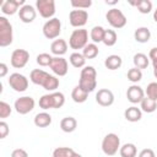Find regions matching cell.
I'll use <instances>...</instances> for the list:
<instances>
[{"instance_id":"cell-1","label":"cell","mask_w":157,"mask_h":157,"mask_svg":"<svg viewBox=\"0 0 157 157\" xmlns=\"http://www.w3.org/2000/svg\"><path fill=\"white\" fill-rule=\"evenodd\" d=\"M78 86L87 93H91L97 87V72L93 66H85L81 69Z\"/></svg>"},{"instance_id":"cell-2","label":"cell","mask_w":157,"mask_h":157,"mask_svg":"<svg viewBox=\"0 0 157 157\" xmlns=\"http://www.w3.org/2000/svg\"><path fill=\"white\" fill-rule=\"evenodd\" d=\"M120 148V139L117 134H107L102 140V151L107 156H114Z\"/></svg>"},{"instance_id":"cell-3","label":"cell","mask_w":157,"mask_h":157,"mask_svg":"<svg viewBox=\"0 0 157 157\" xmlns=\"http://www.w3.org/2000/svg\"><path fill=\"white\" fill-rule=\"evenodd\" d=\"M88 44V32L85 28L75 29L70 38H69V45L71 49H83Z\"/></svg>"},{"instance_id":"cell-4","label":"cell","mask_w":157,"mask_h":157,"mask_svg":"<svg viewBox=\"0 0 157 157\" xmlns=\"http://www.w3.org/2000/svg\"><path fill=\"white\" fill-rule=\"evenodd\" d=\"M13 33H12V25L10 21L0 16V47H7L12 43Z\"/></svg>"},{"instance_id":"cell-5","label":"cell","mask_w":157,"mask_h":157,"mask_svg":"<svg viewBox=\"0 0 157 157\" xmlns=\"http://www.w3.org/2000/svg\"><path fill=\"white\" fill-rule=\"evenodd\" d=\"M61 33V22L59 18L53 17L43 25V34L48 39H55Z\"/></svg>"},{"instance_id":"cell-6","label":"cell","mask_w":157,"mask_h":157,"mask_svg":"<svg viewBox=\"0 0 157 157\" xmlns=\"http://www.w3.org/2000/svg\"><path fill=\"white\" fill-rule=\"evenodd\" d=\"M105 18H107L108 23L113 28H118V29L119 28H123L126 25V22H128L125 15L119 9H115V7L108 10V12L105 13Z\"/></svg>"},{"instance_id":"cell-7","label":"cell","mask_w":157,"mask_h":157,"mask_svg":"<svg viewBox=\"0 0 157 157\" xmlns=\"http://www.w3.org/2000/svg\"><path fill=\"white\" fill-rule=\"evenodd\" d=\"M36 9L43 18H53L55 13V1L54 0H37Z\"/></svg>"},{"instance_id":"cell-8","label":"cell","mask_w":157,"mask_h":157,"mask_svg":"<svg viewBox=\"0 0 157 157\" xmlns=\"http://www.w3.org/2000/svg\"><path fill=\"white\" fill-rule=\"evenodd\" d=\"M34 99L31 97V96H23V97H20L15 101V104H13V108L18 113V114H28L29 112L33 110L34 108Z\"/></svg>"},{"instance_id":"cell-9","label":"cell","mask_w":157,"mask_h":157,"mask_svg":"<svg viewBox=\"0 0 157 157\" xmlns=\"http://www.w3.org/2000/svg\"><path fill=\"white\" fill-rule=\"evenodd\" d=\"M10 87L16 92H25L28 88V78L18 72H13L9 77Z\"/></svg>"},{"instance_id":"cell-10","label":"cell","mask_w":157,"mask_h":157,"mask_svg":"<svg viewBox=\"0 0 157 157\" xmlns=\"http://www.w3.org/2000/svg\"><path fill=\"white\" fill-rule=\"evenodd\" d=\"M87 20H88V12L86 10L75 9V10H71L69 13V21L72 27L81 28L87 23Z\"/></svg>"},{"instance_id":"cell-11","label":"cell","mask_w":157,"mask_h":157,"mask_svg":"<svg viewBox=\"0 0 157 157\" xmlns=\"http://www.w3.org/2000/svg\"><path fill=\"white\" fill-rule=\"evenodd\" d=\"M29 60V53L25 49H15L11 54V65L15 69H22L27 65Z\"/></svg>"},{"instance_id":"cell-12","label":"cell","mask_w":157,"mask_h":157,"mask_svg":"<svg viewBox=\"0 0 157 157\" xmlns=\"http://www.w3.org/2000/svg\"><path fill=\"white\" fill-rule=\"evenodd\" d=\"M49 67L58 76H65L69 71V64L66 59H64L63 56H53V60Z\"/></svg>"},{"instance_id":"cell-13","label":"cell","mask_w":157,"mask_h":157,"mask_svg":"<svg viewBox=\"0 0 157 157\" xmlns=\"http://www.w3.org/2000/svg\"><path fill=\"white\" fill-rule=\"evenodd\" d=\"M126 98L132 104L141 103V101L145 98V91L142 90V87H140L137 85H131L130 87H128Z\"/></svg>"},{"instance_id":"cell-14","label":"cell","mask_w":157,"mask_h":157,"mask_svg":"<svg viewBox=\"0 0 157 157\" xmlns=\"http://www.w3.org/2000/svg\"><path fill=\"white\" fill-rule=\"evenodd\" d=\"M96 102L102 107H109L114 103V94L108 88H101L96 93Z\"/></svg>"},{"instance_id":"cell-15","label":"cell","mask_w":157,"mask_h":157,"mask_svg":"<svg viewBox=\"0 0 157 157\" xmlns=\"http://www.w3.org/2000/svg\"><path fill=\"white\" fill-rule=\"evenodd\" d=\"M25 4V0H6L1 4V12L4 15H15Z\"/></svg>"},{"instance_id":"cell-16","label":"cell","mask_w":157,"mask_h":157,"mask_svg":"<svg viewBox=\"0 0 157 157\" xmlns=\"http://www.w3.org/2000/svg\"><path fill=\"white\" fill-rule=\"evenodd\" d=\"M36 16H37V10L32 5H28V4L23 5L20 9V11H18V17H20V20L23 23H31V22H33L34 18H36Z\"/></svg>"},{"instance_id":"cell-17","label":"cell","mask_w":157,"mask_h":157,"mask_svg":"<svg viewBox=\"0 0 157 157\" xmlns=\"http://www.w3.org/2000/svg\"><path fill=\"white\" fill-rule=\"evenodd\" d=\"M50 52L55 56H63L67 52V43L65 42V39H61V38L55 39L50 44Z\"/></svg>"},{"instance_id":"cell-18","label":"cell","mask_w":157,"mask_h":157,"mask_svg":"<svg viewBox=\"0 0 157 157\" xmlns=\"http://www.w3.org/2000/svg\"><path fill=\"white\" fill-rule=\"evenodd\" d=\"M48 76H49V74L45 72L44 70H42V69H34V70L31 71L29 80L34 85H38V86H42L43 87V85H44L45 80L48 78Z\"/></svg>"},{"instance_id":"cell-19","label":"cell","mask_w":157,"mask_h":157,"mask_svg":"<svg viewBox=\"0 0 157 157\" xmlns=\"http://www.w3.org/2000/svg\"><path fill=\"white\" fill-rule=\"evenodd\" d=\"M124 118L128 120V121H131V123H135V121H139L141 120L142 118V110L135 105H131L129 108L125 109L124 112Z\"/></svg>"},{"instance_id":"cell-20","label":"cell","mask_w":157,"mask_h":157,"mask_svg":"<svg viewBox=\"0 0 157 157\" xmlns=\"http://www.w3.org/2000/svg\"><path fill=\"white\" fill-rule=\"evenodd\" d=\"M77 128V120L74 117H65L60 120V129L64 132H72Z\"/></svg>"},{"instance_id":"cell-21","label":"cell","mask_w":157,"mask_h":157,"mask_svg":"<svg viewBox=\"0 0 157 157\" xmlns=\"http://www.w3.org/2000/svg\"><path fill=\"white\" fill-rule=\"evenodd\" d=\"M33 121H34V125L38 128H47L52 124V115L47 112H42L36 114Z\"/></svg>"},{"instance_id":"cell-22","label":"cell","mask_w":157,"mask_h":157,"mask_svg":"<svg viewBox=\"0 0 157 157\" xmlns=\"http://www.w3.org/2000/svg\"><path fill=\"white\" fill-rule=\"evenodd\" d=\"M134 38L137 43H147L151 38V32L147 27H139L134 32Z\"/></svg>"},{"instance_id":"cell-23","label":"cell","mask_w":157,"mask_h":157,"mask_svg":"<svg viewBox=\"0 0 157 157\" xmlns=\"http://www.w3.org/2000/svg\"><path fill=\"white\" fill-rule=\"evenodd\" d=\"M121 65H123V59L119 55H115V54H112V55L107 56L105 60H104V66L108 70H118Z\"/></svg>"},{"instance_id":"cell-24","label":"cell","mask_w":157,"mask_h":157,"mask_svg":"<svg viewBox=\"0 0 157 157\" xmlns=\"http://www.w3.org/2000/svg\"><path fill=\"white\" fill-rule=\"evenodd\" d=\"M53 157H82V156L75 152L71 147H56L53 151Z\"/></svg>"},{"instance_id":"cell-25","label":"cell","mask_w":157,"mask_h":157,"mask_svg":"<svg viewBox=\"0 0 157 157\" xmlns=\"http://www.w3.org/2000/svg\"><path fill=\"white\" fill-rule=\"evenodd\" d=\"M71 98H72V101H74L75 103H83V102L87 101L88 93H87L85 90H82V88L77 85L76 87H74V90H72V92H71Z\"/></svg>"},{"instance_id":"cell-26","label":"cell","mask_w":157,"mask_h":157,"mask_svg":"<svg viewBox=\"0 0 157 157\" xmlns=\"http://www.w3.org/2000/svg\"><path fill=\"white\" fill-rule=\"evenodd\" d=\"M140 109L145 113H153L157 109V101L146 96L140 103Z\"/></svg>"},{"instance_id":"cell-27","label":"cell","mask_w":157,"mask_h":157,"mask_svg":"<svg viewBox=\"0 0 157 157\" xmlns=\"http://www.w3.org/2000/svg\"><path fill=\"white\" fill-rule=\"evenodd\" d=\"M132 63H134V66L142 70V69H146L148 66V56L144 53H136L132 58Z\"/></svg>"},{"instance_id":"cell-28","label":"cell","mask_w":157,"mask_h":157,"mask_svg":"<svg viewBox=\"0 0 157 157\" xmlns=\"http://www.w3.org/2000/svg\"><path fill=\"white\" fill-rule=\"evenodd\" d=\"M70 60V64L76 67V69H81V67H85V64H86V58L82 55V53H78V52H75L70 55L69 58Z\"/></svg>"},{"instance_id":"cell-29","label":"cell","mask_w":157,"mask_h":157,"mask_svg":"<svg viewBox=\"0 0 157 157\" xmlns=\"http://www.w3.org/2000/svg\"><path fill=\"white\" fill-rule=\"evenodd\" d=\"M120 157H136L137 155V148L134 144H124L119 148Z\"/></svg>"},{"instance_id":"cell-30","label":"cell","mask_w":157,"mask_h":157,"mask_svg":"<svg viewBox=\"0 0 157 157\" xmlns=\"http://www.w3.org/2000/svg\"><path fill=\"white\" fill-rule=\"evenodd\" d=\"M104 32H105V29H104L102 26H94V27L91 29V32H90V37H91L92 42H93L94 44L103 42Z\"/></svg>"},{"instance_id":"cell-31","label":"cell","mask_w":157,"mask_h":157,"mask_svg":"<svg viewBox=\"0 0 157 157\" xmlns=\"http://www.w3.org/2000/svg\"><path fill=\"white\" fill-rule=\"evenodd\" d=\"M99 53V49L97 47V44L94 43H88L83 49H82V55L86 59H94Z\"/></svg>"},{"instance_id":"cell-32","label":"cell","mask_w":157,"mask_h":157,"mask_svg":"<svg viewBox=\"0 0 157 157\" xmlns=\"http://www.w3.org/2000/svg\"><path fill=\"white\" fill-rule=\"evenodd\" d=\"M131 5L136 6L137 11L141 13H148L152 10V2L150 0H139V1L131 2Z\"/></svg>"},{"instance_id":"cell-33","label":"cell","mask_w":157,"mask_h":157,"mask_svg":"<svg viewBox=\"0 0 157 157\" xmlns=\"http://www.w3.org/2000/svg\"><path fill=\"white\" fill-rule=\"evenodd\" d=\"M117 39H118V37H117V33L114 29H105L102 43L107 47H113L117 43Z\"/></svg>"},{"instance_id":"cell-34","label":"cell","mask_w":157,"mask_h":157,"mask_svg":"<svg viewBox=\"0 0 157 157\" xmlns=\"http://www.w3.org/2000/svg\"><path fill=\"white\" fill-rule=\"evenodd\" d=\"M58 87H59V78H56L53 75H49L48 78L45 80L44 85H43V88L49 91V92H54Z\"/></svg>"},{"instance_id":"cell-35","label":"cell","mask_w":157,"mask_h":157,"mask_svg":"<svg viewBox=\"0 0 157 157\" xmlns=\"http://www.w3.org/2000/svg\"><path fill=\"white\" fill-rule=\"evenodd\" d=\"M142 78V71L137 67H131L129 71H128V80L132 83H137L139 81H141Z\"/></svg>"},{"instance_id":"cell-36","label":"cell","mask_w":157,"mask_h":157,"mask_svg":"<svg viewBox=\"0 0 157 157\" xmlns=\"http://www.w3.org/2000/svg\"><path fill=\"white\" fill-rule=\"evenodd\" d=\"M39 107L44 110L47 109H54V105H53V98H52V93L49 94H43L40 98H39Z\"/></svg>"},{"instance_id":"cell-37","label":"cell","mask_w":157,"mask_h":157,"mask_svg":"<svg viewBox=\"0 0 157 157\" xmlns=\"http://www.w3.org/2000/svg\"><path fill=\"white\" fill-rule=\"evenodd\" d=\"M52 98H53L54 109L61 108L64 105V103H65V96L61 92H52Z\"/></svg>"},{"instance_id":"cell-38","label":"cell","mask_w":157,"mask_h":157,"mask_svg":"<svg viewBox=\"0 0 157 157\" xmlns=\"http://www.w3.org/2000/svg\"><path fill=\"white\" fill-rule=\"evenodd\" d=\"M53 56L48 53H40L37 55V64L40 66H50Z\"/></svg>"},{"instance_id":"cell-39","label":"cell","mask_w":157,"mask_h":157,"mask_svg":"<svg viewBox=\"0 0 157 157\" xmlns=\"http://www.w3.org/2000/svg\"><path fill=\"white\" fill-rule=\"evenodd\" d=\"M91 5H92L91 0H72L71 1V6L75 7V9H78V10L88 9Z\"/></svg>"},{"instance_id":"cell-40","label":"cell","mask_w":157,"mask_h":157,"mask_svg":"<svg viewBox=\"0 0 157 157\" xmlns=\"http://www.w3.org/2000/svg\"><path fill=\"white\" fill-rule=\"evenodd\" d=\"M146 96L157 101V82H151L147 85V88H146Z\"/></svg>"},{"instance_id":"cell-41","label":"cell","mask_w":157,"mask_h":157,"mask_svg":"<svg viewBox=\"0 0 157 157\" xmlns=\"http://www.w3.org/2000/svg\"><path fill=\"white\" fill-rule=\"evenodd\" d=\"M11 112H12V109H11L10 104L6 103V102H4V101H1L0 102V118L1 119L7 118L11 114Z\"/></svg>"},{"instance_id":"cell-42","label":"cell","mask_w":157,"mask_h":157,"mask_svg":"<svg viewBox=\"0 0 157 157\" xmlns=\"http://www.w3.org/2000/svg\"><path fill=\"white\" fill-rule=\"evenodd\" d=\"M10 132V129H9V125L6 121L1 120L0 121V139H5Z\"/></svg>"},{"instance_id":"cell-43","label":"cell","mask_w":157,"mask_h":157,"mask_svg":"<svg viewBox=\"0 0 157 157\" xmlns=\"http://www.w3.org/2000/svg\"><path fill=\"white\" fill-rule=\"evenodd\" d=\"M11 157H28V153L23 148H15L11 152Z\"/></svg>"},{"instance_id":"cell-44","label":"cell","mask_w":157,"mask_h":157,"mask_svg":"<svg viewBox=\"0 0 157 157\" xmlns=\"http://www.w3.org/2000/svg\"><path fill=\"white\" fill-rule=\"evenodd\" d=\"M137 157H156V155H155V151L152 148H144L140 151Z\"/></svg>"},{"instance_id":"cell-45","label":"cell","mask_w":157,"mask_h":157,"mask_svg":"<svg viewBox=\"0 0 157 157\" xmlns=\"http://www.w3.org/2000/svg\"><path fill=\"white\" fill-rule=\"evenodd\" d=\"M7 65L5 63H1L0 64V77H5L7 75Z\"/></svg>"},{"instance_id":"cell-46","label":"cell","mask_w":157,"mask_h":157,"mask_svg":"<svg viewBox=\"0 0 157 157\" xmlns=\"http://www.w3.org/2000/svg\"><path fill=\"white\" fill-rule=\"evenodd\" d=\"M148 59H151L152 61H156L157 60V47L152 48L148 53Z\"/></svg>"},{"instance_id":"cell-47","label":"cell","mask_w":157,"mask_h":157,"mask_svg":"<svg viewBox=\"0 0 157 157\" xmlns=\"http://www.w3.org/2000/svg\"><path fill=\"white\" fill-rule=\"evenodd\" d=\"M153 20H155V22H157V9L153 12Z\"/></svg>"},{"instance_id":"cell-48","label":"cell","mask_w":157,"mask_h":157,"mask_svg":"<svg viewBox=\"0 0 157 157\" xmlns=\"http://www.w3.org/2000/svg\"><path fill=\"white\" fill-rule=\"evenodd\" d=\"M105 4H109V5H114V4H118V1H117V0H115V1H108V0H107V1H105Z\"/></svg>"},{"instance_id":"cell-49","label":"cell","mask_w":157,"mask_h":157,"mask_svg":"<svg viewBox=\"0 0 157 157\" xmlns=\"http://www.w3.org/2000/svg\"><path fill=\"white\" fill-rule=\"evenodd\" d=\"M152 65H153V69H157V60L156 61H152Z\"/></svg>"},{"instance_id":"cell-50","label":"cell","mask_w":157,"mask_h":157,"mask_svg":"<svg viewBox=\"0 0 157 157\" xmlns=\"http://www.w3.org/2000/svg\"><path fill=\"white\" fill-rule=\"evenodd\" d=\"M153 75H155V77L157 78V69H153Z\"/></svg>"}]
</instances>
